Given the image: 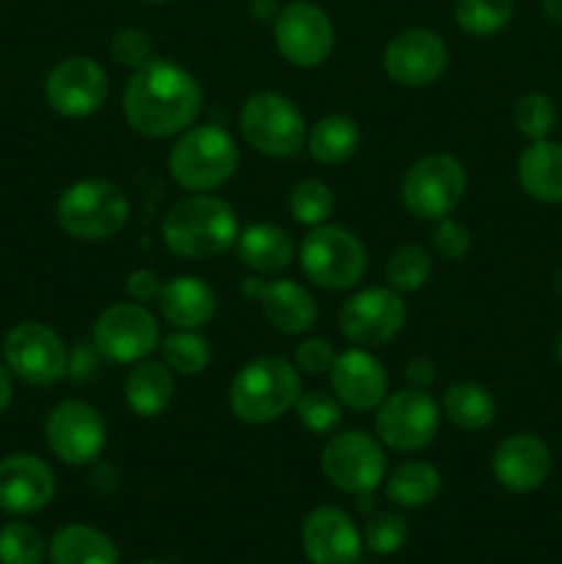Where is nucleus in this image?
<instances>
[{
    "mask_svg": "<svg viewBox=\"0 0 562 564\" xmlns=\"http://www.w3.org/2000/svg\"><path fill=\"white\" fill-rule=\"evenodd\" d=\"M406 380L411 389H430L435 380V364L424 356L411 358L406 367Z\"/></svg>",
    "mask_w": 562,
    "mask_h": 564,
    "instance_id": "44",
    "label": "nucleus"
},
{
    "mask_svg": "<svg viewBox=\"0 0 562 564\" xmlns=\"http://www.w3.org/2000/svg\"><path fill=\"white\" fill-rule=\"evenodd\" d=\"M204 105L196 77L171 58H152L132 72L121 94L127 124L147 138H171L198 119Z\"/></svg>",
    "mask_w": 562,
    "mask_h": 564,
    "instance_id": "1",
    "label": "nucleus"
},
{
    "mask_svg": "<svg viewBox=\"0 0 562 564\" xmlns=\"http://www.w3.org/2000/svg\"><path fill=\"white\" fill-rule=\"evenodd\" d=\"M55 496V474L42 457L9 455L0 460V510L9 516L42 512Z\"/></svg>",
    "mask_w": 562,
    "mask_h": 564,
    "instance_id": "19",
    "label": "nucleus"
},
{
    "mask_svg": "<svg viewBox=\"0 0 562 564\" xmlns=\"http://www.w3.org/2000/svg\"><path fill=\"white\" fill-rule=\"evenodd\" d=\"M303 554L312 564H358L364 554L361 529L339 507H317L303 518Z\"/></svg>",
    "mask_w": 562,
    "mask_h": 564,
    "instance_id": "18",
    "label": "nucleus"
},
{
    "mask_svg": "<svg viewBox=\"0 0 562 564\" xmlns=\"http://www.w3.org/2000/svg\"><path fill=\"white\" fill-rule=\"evenodd\" d=\"M6 367L28 386H53L66 375L69 350L44 323H20L3 339Z\"/></svg>",
    "mask_w": 562,
    "mask_h": 564,
    "instance_id": "12",
    "label": "nucleus"
},
{
    "mask_svg": "<svg viewBox=\"0 0 562 564\" xmlns=\"http://www.w3.org/2000/svg\"><path fill=\"white\" fill-rule=\"evenodd\" d=\"M44 438L50 452L66 466L94 463L105 449L108 427L102 413L83 400H66L50 411L44 422Z\"/></svg>",
    "mask_w": 562,
    "mask_h": 564,
    "instance_id": "14",
    "label": "nucleus"
},
{
    "mask_svg": "<svg viewBox=\"0 0 562 564\" xmlns=\"http://www.w3.org/2000/svg\"><path fill=\"white\" fill-rule=\"evenodd\" d=\"M273 42L281 58L301 69L325 64L334 50V25L320 6L309 0H292L281 6L273 20Z\"/></svg>",
    "mask_w": 562,
    "mask_h": 564,
    "instance_id": "13",
    "label": "nucleus"
},
{
    "mask_svg": "<svg viewBox=\"0 0 562 564\" xmlns=\"http://www.w3.org/2000/svg\"><path fill=\"white\" fill-rule=\"evenodd\" d=\"M149 3H169V0H149Z\"/></svg>",
    "mask_w": 562,
    "mask_h": 564,
    "instance_id": "49",
    "label": "nucleus"
},
{
    "mask_svg": "<svg viewBox=\"0 0 562 564\" xmlns=\"http://www.w3.org/2000/svg\"><path fill=\"white\" fill-rule=\"evenodd\" d=\"M364 549L372 551L375 556H389L397 554L402 545L408 543V521L400 512H375V516L367 518L361 529Z\"/></svg>",
    "mask_w": 562,
    "mask_h": 564,
    "instance_id": "36",
    "label": "nucleus"
},
{
    "mask_svg": "<svg viewBox=\"0 0 562 564\" xmlns=\"http://www.w3.org/2000/svg\"><path fill=\"white\" fill-rule=\"evenodd\" d=\"M242 292L253 301H259L264 319L284 336H303L317 323V303L312 292L301 286L298 281L279 279V281H242Z\"/></svg>",
    "mask_w": 562,
    "mask_h": 564,
    "instance_id": "20",
    "label": "nucleus"
},
{
    "mask_svg": "<svg viewBox=\"0 0 562 564\" xmlns=\"http://www.w3.org/2000/svg\"><path fill=\"white\" fill-rule=\"evenodd\" d=\"M91 341L114 364H138L160 347V325L143 303H114L97 317Z\"/></svg>",
    "mask_w": 562,
    "mask_h": 564,
    "instance_id": "11",
    "label": "nucleus"
},
{
    "mask_svg": "<svg viewBox=\"0 0 562 564\" xmlns=\"http://www.w3.org/2000/svg\"><path fill=\"white\" fill-rule=\"evenodd\" d=\"M543 17L549 22H562V0H543Z\"/></svg>",
    "mask_w": 562,
    "mask_h": 564,
    "instance_id": "47",
    "label": "nucleus"
},
{
    "mask_svg": "<svg viewBox=\"0 0 562 564\" xmlns=\"http://www.w3.org/2000/svg\"><path fill=\"white\" fill-rule=\"evenodd\" d=\"M290 213L303 226H323L334 213V193L323 180H303L290 191Z\"/></svg>",
    "mask_w": 562,
    "mask_h": 564,
    "instance_id": "35",
    "label": "nucleus"
},
{
    "mask_svg": "<svg viewBox=\"0 0 562 564\" xmlns=\"http://www.w3.org/2000/svg\"><path fill=\"white\" fill-rule=\"evenodd\" d=\"M110 55L119 66H127V69H141L143 64L154 58V47H152V36L147 31L136 25H125L114 33L110 39Z\"/></svg>",
    "mask_w": 562,
    "mask_h": 564,
    "instance_id": "39",
    "label": "nucleus"
},
{
    "mask_svg": "<svg viewBox=\"0 0 562 564\" xmlns=\"http://www.w3.org/2000/svg\"><path fill=\"white\" fill-rule=\"evenodd\" d=\"M430 273H433V257L422 246L397 248L389 262H386V281L400 295L422 290L428 284Z\"/></svg>",
    "mask_w": 562,
    "mask_h": 564,
    "instance_id": "33",
    "label": "nucleus"
},
{
    "mask_svg": "<svg viewBox=\"0 0 562 564\" xmlns=\"http://www.w3.org/2000/svg\"><path fill=\"white\" fill-rule=\"evenodd\" d=\"M240 165L237 143L224 127L198 124L180 132L169 154V171L180 187L191 193L218 191Z\"/></svg>",
    "mask_w": 562,
    "mask_h": 564,
    "instance_id": "4",
    "label": "nucleus"
},
{
    "mask_svg": "<svg viewBox=\"0 0 562 564\" xmlns=\"http://www.w3.org/2000/svg\"><path fill=\"white\" fill-rule=\"evenodd\" d=\"M301 268L306 279L323 290H350L364 279L367 248L342 226H314L301 246Z\"/></svg>",
    "mask_w": 562,
    "mask_h": 564,
    "instance_id": "6",
    "label": "nucleus"
},
{
    "mask_svg": "<svg viewBox=\"0 0 562 564\" xmlns=\"http://www.w3.org/2000/svg\"><path fill=\"white\" fill-rule=\"evenodd\" d=\"M301 394L295 364L281 356H259L231 378L229 408L240 422L270 424L290 413Z\"/></svg>",
    "mask_w": 562,
    "mask_h": 564,
    "instance_id": "3",
    "label": "nucleus"
},
{
    "mask_svg": "<svg viewBox=\"0 0 562 564\" xmlns=\"http://www.w3.org/2000/svg\"><path fill=\"white\" fill-rule=\"evenodd\" d=\"M386 482V496L391 505L406 507V510H419L435 501L441 494V474L439 468L424 460H411L397 466Z\"/></svg>",
    "mask_w": 562,
    "mask_h": 564,
    "instance_id": "29",
    "label": "nucleus"
},
{
    "mask_svg": "<svg viewBox=\"0 0 562 564\" xmlns=\"http://www.w3.org/2000/svg\"><path fill=\"white\" fill-rule=\"evenodd\" d=\"M331 389L342 405L353 411H372L386 400L389 378L378 358L361 347L339 352L328 369Z\"/></svg>",
    "mask_w": 562,
    "mask_h": 564,
    "instance_id": "22",
    "label": "nucleus"
},
{
    "mask_svg": "<svg viewBox=\"0 0 562 564\" xmlns=\"http://www.w3.org/2000/svg\"><path fill=\"white\" fill-rule=\"evenodd\" d=\"M518 185L540 204H562V143L532 141L516 165Z\"/></svg>",
    "mask_w": 562,
    "mask_h": 564,
    "instance_id": "24",
    "label": "nucleus"
},
{
    "mask_svg": "<svg viewBox=\"0 0 562 564\" xmlns=\"http://www.w3.org/2000/svg\"><path fill=\"white\" fill-rule=\"evenodd\" d=\"M125 290L136 303H147V301H152V297L160 295L163 284H160V279L152 273V270L141 268V270H132V273L127 275Z\"/></svg>",
    "mask_w": 562,
    "mask_h": 564,
    "instance_id": "43",
    "label": "nucleus"
},
{
    "mask_svg": "<svg viewBox=\"0 0 562 564\" xmlns=\"http://www.w3.org/2000/svg\"><path fill=\"white\" fill-rule=\"evenodd\" d=\"M158 306L165 323H171L174 328L198 330L215 317L218 295L198 275H176V279L163 284L158 295Z\"/></svg>",
    "mask_w": 562,
    "mask_h": 564,
    "instance_id": "23",
    "label": "nucleus"
},
{
    "mask_svg": "<svg viewBox=\"0 0 562 564\" xmlns=\"http://www.w3.org/2000/svg\"><path fill=\"white\" fill-rule=\"evenodd\" d=\"M298 422L314 435H331L342 424V402L328 391H306L295 402Z\"/></svg>",
    "mask_w": 562,
    "mask_h": 564,
    "instance_id": "37",
    "label": "nucleus"
},
{
    "mask_svg": "<svg viewBox=\"0 0 562 564\" xmlns=\"http://www.w3.org/2000/svg\"><path fill=\"white\" fill-rule=\"evenodd\" d=\"M237 253L242 264L259 275H275L295 259V242L290 231L275 224H253L237 235Z\"/></svg>",
    "mask_w": 562,
    "mask_h": 564,
    "instance_id": "25",
    "label": "nucleus"
},
{
    "mask_svg": "<svg viewBox=\"0 0 562 564\" xmlns=\"http://www.w3.org/2000/svg\"><path fill=\"white\" fill-rule=\"evenodd\" d=\"M141 564H160V562H141Z\"/></svg>",
    "mask_w": 562,
    "mask_h": 564,
    "instance_id": "50",
    "label": "nucleus"
},
{
    "mask_svg": "<svg viewBox=\"0 0 562 564\" xmlns=\"http://www.w3.org/2000/svg\"><path fill=\"white\" fill-rule=\"evenodd\" d=\"M44 97L66 119H88L108 99V72L88 55L58 61L44 80Z\"/></svg>",
    "mask_w": 562,
    "mask_h": 564,
    "instance_id": "15",
    "label": "nucleus"
},
{
    "mask_svg": "<svg viewBox=\"0 0 562 564\" xmlns=\"http://www.w3.org/2000/svg\"><path fill=\"white\" fill-rule=\"evenodd\" d=\"M433 251L435 257L444 259V262H457L468 253L472 248V231L461 224V220H452L450 215L441 218L433 229Z\"/></svg>",
    "mask_w": 562,
    "mask_h": 564,
    "instance_id": "40",
    "label": "nucleus"
},
{
    "mask_svg": "<svg viewBox=\"0 0 562 564\" xmlns=\"http://www.w3.org/2000/svg\"><path fill=\"white\" fill-rule=\"evenodd\" d=\"M441 411L428 389H400L378 405L375 433L383 446L395 452H419L433 444L439 433Z\"/></svg>",
    "mask_w": 562,
    "mask_h": 564,
    "instance_id": "10",
    "label": "nucleus"
},
{
    "mask_svg": "<svg viewBox=\"0 0 562 564\" xmlns=\"http://www.w3.org/2000/svg\"><path fill=\"white\" fill-rule=\"evenodd\" d=\"M174 372L165 361H138V367L127 375L125 400L132 408V413L143 419H152L165 413V408L174 400Z\"/></svg>",
    "mask_w": 562,
    "mask_h": 564,
    "instance_id": "26",
    "label": "nucleus"
},
{
    "mask_svg": "<svg viewBox=\"0 0 562 564\" xmlns=\"http://www.w3.org/2000/svg\"><path fill=\"white\" fill-rule=\"evenodd\" d=\"M496 482L510 494H532L549 479L551 452L545 441L532 433H512L496 446L490 457Z\"/></svg>",
    "mask_w": 562,
    "mask_h": 564,
    "instance_id": "21",
    "label": "nucleus"
},
{
    "mask_svg": "<svg viewBox=\"0 0 562 564\" xmlns=\"http://www.w3.org/2000/svg\"><path fill=\"white\" fill-rule=\"evenodd\" d=\"M466 193V171L452 154L435 152L417 160L406 171L400 185L402 204L408 213L422 220H441L452 215Z\"/></svg>",
    "mask_w": 562,
    "mask_h": 564,
    "instance_id": "9",
    "label": "nucleus"
},
{
    "mask_svg": "<svg viewBox=\"0 0 562 564\" xmlns=\"http://www.w3.org/2000/svg\"><path fill=\"white\" fill-rule=\"evenodd\" d=\"M512 121H516L518 132L527 135L529 141H543L556 127V105L545 94H523L512 110Z\"/></svg>",
    "mask_w": 562,
    "mask_h": 564,
    "instance_id": "38",
    "label": "nucleus"
},
{
    "mask_svg": "<svg viewBox=\"0 0 562 564\" xmlns=\"http://www.w3.org/2000/svg\"><path fill=\"white\" fill-rule=\"evenodd\" d=\"M11 394H14V386H11V372L0 364V416L6 413V408L11 405Z\"/></svg>",
    "mask_w": 562,
    "mask_h": 564,
    "instance_id": "46",
    "label": "nucleus"
},
{
    "mask_svg": "<svg viewBox=\"0 0 562 564\" xmlns=\"http://www.w3.org/2000/svg\"><path fill=\"white\" fill-rule=\"evenodd\" d=\"M306 147L317 163H347L358 152V147H361V130H358V124L350 116L331 113L306 132Z\"/></svg>",
    "mask_w": 562,
    "mask_h": 564,
    "instance_id": "28",
    "label": "nucleus"
},
{
    "mask_svg": "<svg viewBox=\"0 0 562 564\" xmlns=\"http://www.w3.org/2000/svg\"><path fill=\"white\" fill-rule=\"evenodd\" d=\"M50 545L31 523H6L0 527V564H44Z\"/></svg>",
    "mask_w": 562,
    "mask_h": 564,
    "instance_id": "34",
    "label": "nucleus"
},
{
    "mask_svg": "<svg viewBox=\"0 0 562 564\" xmlns=\"http://www.w3.org/2000/svg\"><path fill=\"white\" fill-rule=\"evenodd\" d=\"M130 218L125 191L108 180H80L66 187L55 204V220L75 240L99 242L119 235Z\"/></svg>",
    "mask_w": 562,
    "mask_h": 564,
    "instance_id": "5",
    "label": "nucleus"
},
{
    "mask_svg": "<svg viewBox=\"0 0 562 564\" xmlns=\"http://www.w3.org/2000/svg\"><path fill=\"white\" fill-rule=\"evenodd\" d=\"M450 64L444 39L428 28H406L395 33L383 50V69L397 86L422 88L439 80Z\"/></svg>",
    "mask_w": 562,
    "mask_h": 564,
    "instance_id": "17",
    "label": "nucleus"
},
{
    "mask_svg": "<svg viewBox=\"0 0 562 564\" xmlns=\"http://www.w3.org/2000/svg\"><path fill=\"white\" fill-rule=\"evenodd\" d=\"M334 347H331L328 339H317V336H312V339H303L301 345L295 347V367L298 372L303 375H325L331 369V364H334Z\"/></svg>",
    "mask_w": 562,
    "mask_h": 564,
    "instance_id": "41",
    "label": "nucleus"
},
{
    "mask_svg": "<svg viewBox=\"0 0 562 564\" xmlns=\"http://www.w3.org/2000/svg\"><path fill=\"white\" fill-rule=\"evenodd\" d=\"M406 325V301L391 286H369L356 292L339 312L345 339L358 347H378L395 339Z\"/></svg>",
    "mask_w": 562,
    "mask_h": 564,
    "instance_id": "16",
    "label": "nucleus"
},
{
    "mask_svg": "<svg viewBox=\"0 0 562 564\" xmlns=\"http://www.w3.org/2000/svg\"><path fill=\"white\" fill-rule=\"evenodd\" d=\"M516 0H455V22L468 36H496L510 25Z\"/></svg>",
    "mask_w": 562,
    "mask_h": 564,
    "instance_id": "31",
    "label": "nucleus"
},
{
    "mask_svg": "<svg viewBox=\"0 0 562 564\" xmlns=\"http://www.w3.org/2000/svg\"><path fill=\"white\" fill-rule=\"evenodd\" d=\"M446 419H450L455 427L468 430H485L488 424H494L496 419V400L485 386L479 383H455L444 391V400H441Z\"/></svg>",
    "mask_w": 562,
    "mask_h": 564,
    "instance_id": "30",
    "label": "nucleus"
},
{
    "mask_svg": "<svg viewBox=\"0 0 562 564\" xmlns=\"http://www.w3.org/2000/svg\"><path fill=\"white\" fill-rule=\"evenodd\" d=\"M240 132L264 158H292L306 138V119L292 99L259 91L242 102Z\"/></svg>",
    "mask_w": 562,
    "mask_h": 564,
    "instance_id": "7",
    "label": "nucleus"
},
{
    "mask_svg": "<svg viewBox=\"0 0 562 564\" xmlns=\"http://www.w3.org/2000/svg\"><path fill=\"white\" fill-rule=\"evenodd\" d=\"M281 11L279 0H251V17L253 20H275Z\"/></svg>",
    "mask_w": 562,
    "mask_h": 564,
    "instance_id": "45",
    "label": "nucleus"
},
{
    "mask_svg": "<svg viewBox=\"0 0 562 564\" xmlns=\"http://www.w3.org/2000/svg\"><path fill=\"white\" fill-rule=\"evenodd\" d=\"M163 242L182 259H209L237 242V215L224 198L196 193L165 213Z\"/></svg>",
    "mask_w": 562,
    "mask_h": 564,
    "instance_id": "2",
    "label": "nucleus"
},
{
    "mask_svg": "<svg viewBox=\"0 0 562 564\" xmlns=\"http://www.w3.org/2000/svg\"><path fill=\"white\" fill-rule=\"evenodd\" d=\"M556 356H560V361H562V334H560V339H556Z\"/></svg>",
    "mask_w": 562,
    "mask_h": 564,
    "instance_id": "48",
    "label": "nucleus"
},
{
    "mask_svg": "<svg viewBox=\"0 0 562 564\" xmlns=\"http://www.w3.org/2000/svg\"><path fill=\"white\" fill-rule=\"evenodd\" d=\"M99 361H102V352L91 345H75V350L69 352V364H66V375L72 380H88L94 372H97Z\"/></svg>",
    "mask_w": 562,
    "mask_h": 564,
    "instance_id": "42",
    "label": "nucleus"
},
{
    "mask_svg": "<svg viewBox=\"0 0 562 564\" xmlns=\"http://www.w3.org/2000/svg\"><path fill=\"white\" fill-rule=\"evenodd\" d=\"M47 556L53 564H119L114 540L86 523L61 527L50 540Z\"/></svg>",
    "mask_w": 562,
    "mask_h": 564,
    "instance_id": "27",
    "label": "nucleus"
},
{
    "mask_svg": "<svg viewBox=\"0 0 562 564\" xmlns=\"http://www.w3.org/2000/svg\"><path fill=\"white\" fill-rule=\"evenodd\" d=\"M160 352H163V361L169 364L174 375H202L209 367V341L204 339L198 330H182L176 328L174 334H169L165 339H160Z\"/></svg>",
    "mask_w": 562,
    "mask_h": 564,
    "instance_id": "32",
    "label": "nucleus"
},
{
    "mask_svg": "<svg viewBox=\"0 0 562 564\" xmlns=\"http://www.w3.org/2000/svg\"><path fill=\"white\" fill-rule=\"evenodd\" d=\"M320 468L342 494L372 496L386 479L383 446L361 430L334 433L320 452Z\"/></svg>",
    "mask_w": 562,
    "mask_h": 564,
    "instance_id": "8",
    "label": "nucleus"
}]
</instances>
